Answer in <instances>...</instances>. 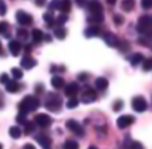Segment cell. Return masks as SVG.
Masks as SVG:
<instances>
[{
	"instance_id": "603a6c76",
	"label": "cell",
	"mask_w": 152,
	"mask_h": 149,
	"mask_svg": "<svg viewBox=\"0 0 152 149\" xmlns=\"http://www.w3.org/2000/svg\"><path fill=\"white\" fill-rule=\"evenodd\" d=\"M8 133H10V136L12 137V139H19V137L21 136V129L19 128V126H11Z\"/></svg>"
},
{
	"instance_id": "30bf717a",
	"label": "cell",
	"mask_w": 152,
	"mask_h": 149,
	"mask_svg": "<svg viewBox=\"0 0 152 149\" xmlns=\"http://www.w3.org/2000/svg\"><path fill=\"white\" fill-rule=\"evenodd\" d=\"M103 37H104V41L107 43L110 47H119V44H120V40H119L112 32H105V33L103 35Z\"/></svg>"
},
{
	"instance_id": "f6af8a7d",
	"label": "cell",
	"mask_w": 152,
	"mask_h": 149,
	"mask_svg": "<svg viewBox=\"0 0 152 149\" xmlns=\"http://www.w3.org/2000/svg\"><path fill=\"white\" fill-rule=\"evenodd\" d=\"M45 1H47V0H35V4H36L37 7H43V5H45Z\"/></svg>"
},
{
	"instance_id": "f907efd6",
	"label": "cell",
	"mask_w": 152,
	"mask_h": 149,
	"mask_svg": "<svg viewBox=\"0 0 152 149\" xmlns=\"http://www.w3.org/2000/svg\"><path fill=\"white\" fill-rule=\"evenodd\" d=\"M88 149H97V148H96V147H95V145H91V147H89Z\"/></svg>"
},
{
	"instance_id": "ba28073f",
	"label": "cell",
	"mask_w": 152,
	"mask_h": 149,
	"mask_svg": "<svg viewBox=\"0 0 152 149\" xmlns=\"http://www.w3.org/2000/svg\"><path fill=\"white\" fill-rule=\"evenodd\" d=\"M134 121H135L134 116H131V115H123V116H120V117L118 118L116 124H118V126L120 129H124V128H127V126H129L131 124H134Z\"/></svg>"
},
{
	"instance_id": "f35d334b",
	"label": "cell",
	"mask_w": 152,
	"mask_h": 149,
	"mask_svg": "<svg viewBox=\"0 0 152 149\" xmlns=\"http://www.w3.org/2000/svg\"><path fill=\"white\" fill-rule=\"evenodd\" d=\"M56 24H59V25H63L64 23H67V16L66 15H60L59 17H56Z\"/></svg>"
},
{
	"instance_id": "5b68a950",
	"label": "cell",
	"mask_w": 152,
	"mask_h": 149,
	"mask_svg": "<svg viewBox=\"0 0 152 149\" xmlns=\"http://www.w3.org/2000/svg\"><path fill=\"white\" fill-rule=\"evenodd\" d=\"M147 107H148V104H147L144 97L136 96L134 100H132V108H134V110H136V112H139V113L144 112V110L147 109Z\"/></svg>"
},
{
	"instance_id": "6da1fadb",
	"label": "cell",
	"mask_w": 152,
	"mask_h": 149,
	"mask_svg": "<svg viewBox=\"0 0 152 149\" xmlns=\"http://www.w3.org/2000/svg\"><path fill=\"white\" fill-rule=\"evenodd\" d=\"M40 107V101L37 97L35 96H26L19 104V110L23 113H29V112H35L37 108Z\"/></svg>"
},
{
	"instance_id": "ffe728a7",
	"label": "cell",
	"mask_w": 152,
	"mask_h": 149,
	"mask_svg": "<svg viewBox=\"0 0 152 149\" xmlns=\"http://www.w3.org/2000/svg\"><path fill=\"white\" fill-rule=\"evenodd\" d=\"M32 40H34L35 43H40V41H43L44 40V33H43L40 29H34L32 31Z\"/></svg>"
},
{
	"instance_id": "4fadbf2b",
	"label": "cell",
	"mask_w": 152,
	"mask_h": 149,
	"mask_svg": "<svg viewBox=\"0 0 152 149\" xmlns=\"http://www.w3.org/2000/svg\"><path fill=\"white\" fill-rule=\"evenodd\" d=\"M35 139H36V141L43 147V149H51V142H52V141H51L50 136L42 133V134H37Z\"/></svg>"
},
{
	"instance_id": "52a82bcc",
	"label": "cell",
	"mask_w": 152,
	"mask_h": 149,
	"mask_svg": "<svg viewBox=\"0 0 152 149\" xmlns=\"http://www.w3.org/2000/svg\"><path fill=\"white\" fill-rule=\"evenodd\" d=\"M16 20L20 25H31L32 24V16L24 11H18L16 13Z\"/></svg>"
},
{
	"instance_id": "816d5d0a",
	"label": "cell",
	"mask_w": 152,
	"mask_h": 149,
	"mask_svg": "<svg viewBox=\"0 0 152 149\" xmlns=\"http://www.w3.org/2000/svg\"><path fill=\"white\" fill-rule=\"evenodd\" d=\"M3 53V49H1V41H0V55Z\"/></svg>"
},
{
	"instance_id": "8d00e7d4",
	"label": "cell",
	"mask_w": 152,
	"mask_h": 149,
	"mask_svg": "<svg viewBox=\"0 0 152 149\" xmlns=\"http://www.w3.org/2000/svg\"><path fill=\"white\" fill-rule=\"evenodd\" d=\"M18 36L20 37L21 40H27V37H28V32H27L26 29H18Z\"/></svg>"
},
{
	"instance_id": "d590c367",
	"label": "cell",
	"mask_w": 152,
	"mask_h": 149,
	"mask_svg": "<svg viewBox=\"0 0 152 149\" xmlns=\"http://www.w3.org/2000/svg\"><path fill=\"white\" fill-rule=\"evenodd\" d=\"M128 149H144V148L139 141H131L128 144Z\"/></svg>"
},
{
	"instance_id": "8fae6325",
	"label": "cell",
	"mask_w": 152,
	"mask_h": 149,
	"mask_svg": "<svg viewBox=\"0 0 152 149\" xmlns=\"http://www.w3.org/2000/svg\"><path fill=\"white\" fill-rule=\"evenodd\" d=\"M8 49H10L12 56H19V53H20V51H21L20 41H18V40H11V41L8 43Z\"/></svg>"
},
{
	"instance_id": "ac0fdd59",
	"label": "cell",
	"mask_w": 152,
	"mask_h": 149,
	"mask_svg": "<svg viewBox=\"0 0 152 149\" xmlns=\"http://www.w3.org/2000/svg\"><path fill=\"white\" fill-rule=\"evenodd\" d=\"M51 84H52V86L55 89H60L64 86V78L60 77V76H53L51 78Z\"/></svg>"
},
{
	"instance_id": "9c48e42d",
	"label": "cell",
	"mask_w": 152,
	"mask_h": 149,
	"mask_svg": "<svg viewBox=\"0 0 152 149\" xmlns=\"http://www.w3.org/2000/svg\"><path fill=\"white\" fill-rule=\"evenodd\" d=\"M96 100V92L94 91L92 88H86L81 93V101L84 104H89V102L95 101Z\"/></svg>"
},
{
	"instance_id": "7402d4cb",
	"label": "cell",
	"mask_w": 152,
	"mask_h": 149,
	"mask_svg": "<svg viewBox=\"0 0 152 149\" xmlns=\"http://www.w3.org/2000/svg\"><path fill=\"white\" fill-rule=\"evenodd\" d=\"M59 9L63 12V15L69 12V11H71V1H69V0H60V7H59Z\"/></svg>"
},
{
	"instance_id": "1f68e13d",
	"label": "cell",
	"mask_w": 152,
	"mask_h": 149,
	"mask_svg": "<svg viewBox=\"0 0 152 149\" xmlns=\"http://www.w3.org/2000/svg\"><path fill=\"white\" fill-rule=\"evenodd\" d=\"M88 21H91V23H102V21H103V13H96V15H92L91 17L88 19Z\"/></svg>"
},
{
	"instance_id": "ee69618b",
	"label": "cell",
	"mask_w": 152,
	"mask_h": 149,
	"mask_svg": "<svg viewBox=\"0 0 152 149\" xmlns=\"http://www.w3.org/2000/svg\"><path fill=\"white\" fill-rule=\"evenodd\" d=\"M77 78L80 81H86L87 78H88V73H84V72H83V73H80V75L77 76Z\"/></svg>"
},
{
	"instance_id": "44dd1931",
	"label": "cell",
	"mask_w": 152,
	"mask_h": 149,
	"mask_svg": "<svg viewBox=\"0 0 152 149\" xmlns=\"http://www.w3.org/2000/svg\"><path fill=\"white\" fill-rule=\"evenodd\" d=\"M134 7H135V0H123V1H121V8H123L126 12L132 11Z\"/></svg>"
},
{
	"instance_id": "f546056e",
	"label": "cell",
	"mask_w": 152,
	"mask_h": 149,
	"mask_svg": "<svg viewBox=\"0 0 152 149\" xmlns=\"http://www.w3.org/2000/svg\"><path fill=\"white\" fill-rule=\"evenodd\" d=\"M79 105V100L76 99V97H71V99L67 101V108H69V109H74Z\"/></svg>"
},
{
	"instance_id": "681fc988",
	"label": "cell",
	"mask_w": 152,
	"mask_h": 149,
	"mask_svg": "<svg viewBox=\"0 0 152 149\" xmlns=\"http://www.w3.org/2000/svg\"><path fill=\"white\" fill-rule=\"evenodd\" d=\"M107 3H108V4H111V5H113L116 3V0H107Z\"/></svg>"
},
{
	"instance_id": "277c9868",
	"label": "cell",
	"mask_w": 152,
	"mask_h": 149,
	"mask_svg": "<svg viewBox=\"0 0 152 149\" xmlns=\"http://www.w3.org/2000/svg\"><path fill=\"white\" fill-rule=\"evenodd\" d=\"M66 125H67V128L69 129V131L72 132V133H75L76 136H84V128H83V125L81 124H79L76 120H68L66 123Z\"/></svg>"
},
{
	"instance_id": "e575fe53",
	"label": "cell",
	"mask_w": 152,
	"mask_h": 149,
	"mask_svg": "<svg viewBox=\"0 0 152 149\" xmlns=\"http://www.w3.org/2000/svg\"><path fill=\"white\" fill-rule=\"evenodd\" d=\"M143 69H144L145 72H148V71H151V69H152V60H151V59L143 60Z\"/></svg>"
},
{
	"instance_id": "3957f363",
	"label": "cell",
	"mask_w": 152,
	"mask_h": 149,
	"mask_svg": "<svg viewBox=\"0 0 152 149\" xmlns=\"http://www.w3.org/2000/svg\"><path fill=\"white\" fill-rule=\"evenodd\" d=\"M152 29V17L151 16H142L137 23V32L142 35H150Z\"/></svg>"
},
{
	"instance_id": "d6986e66",
	"label": "cell",
	"mask_w": 152,
	"mask_h": 149,
	"mask_svg": "<svg viewBox=\"0 0 152 149\" xmlns=\"http://www.w3.org/2000/svg\"><path fill=\"white\" fill-rule=\"evenodd\" d=\"M84 35H86V37H95V36H99L100 35V29L99 27H89V28H87L86 31H84Z\"/></svg>"
},
{
	"instance_id": "7dc6e473",
	"label": "cell",
	"mask_w": 152,
	"mask_h": 149,
	"mask_svg": "<svg viewBox=\"0 0 152 149\" xmlns=\"http://www.w3.org/2000/svg\"><path fill=\"white\" fill-rule=\"evenodd\" d=\"M35 91H36L37 93H40V92H43V85H42V84H39V85L36 86V89H35Z\"/></svg>"
},
{
	"instance_id": "7c38bea8",
	"label": "cell",
	"mask_w": 152,
	"mask_h": 149,
	"mask_svg": "<svg viewBox=\"0 0 152 149\" xmlns=\"http://www.w3.org/2000/svg\"><path fill=\"white\" fill-rule=\"evenodd\" d=\"M88 9L92 15H96V13H102L103 12V5L100 4V1L97 0H89L88 3Z\"/></svg>"
},
{
	"instance_id": "bcb514c9",
	"label": "cell",
	"mask_w": 152,
	"mask_h": 149,
	"mask_svg": "<svg viewBox=\"0 0 152 149\" xmlns=\"http://www.w3.org/2000/svg\"><path fill=\"white\" fill-rule=\"evenodd\" d=\"M76 4H77L79 7H84V5L87 4V0H76Z\"/></svg>"
},
{
	"instance_id": "60d3db41",
	"label": "cell",
	"mask_w": 152,
	"mask_h": 149,
	"mask_svg": "<svg viewBox=\"0 0 152 149\" xmlns=\"http://www.w3.org/2000/svg\"><path fill=\"white\" fill-rule=\"evenodd\" d=\"M142 5L145 9H150L152 7V0H142Z\"/></svg>"
},
{
	"instance_id": "4dcf8cb0",
	"label": "cell",
	"mask_w": 152,
	"mask_h": 149,
	"mask_svg": "<svg viewBox=\"0 0 152 149\" xmlns=\"http://www.w3.org/2000/svg\"><path fill=\"white\" fill-rule=\"evenodd\" d=\"M4 33L5 36H10L8 35V23L7 21H0V35H3Z\"/></svg>"
},
{
	"instance_id": "83f0119b",
	"label": "cell",
	"mask_w": 152,
	"mask_h": 149,
	"mask_svg": "<svg viewBox=\"0 0 152 149\" xmlns=\"http://www.w3.org/2000/svg\"><path fill=\"white\" fill-rule=\"evenodd\" d=\"M34 131H35V123H32V121H27V123L24 124V133L31 134Z\"/></svg>"
},
{
	"instance_id": "8992f818",
	"label": "cell",
	"mask_w": 152,
	"mask_h": 149,
	"mask_svg": "<svg viewBox=\"0 0 152 149\" xmlns=\"http://www.w3.org/2000/svg\"><path fill=\"white\" fill-rule=\"evenodd\" d=\"M51 123H52V118L45 113H39V115L35 116V124L39 125L40 128H47L51 125Z\"/></svg>"
},
{
	"instance_id": "cb8c5ba5",
	"label": "cell",
	"mask_w": 152,
	"mask_h": 149,
	"mask_svg": "<svg viewBox=\"0 0 152 149\" xmlns=\"http://www.w3.org/2000/svg\"><path fill=\"white\" fill-rule=\"evenodd\" d=\"M143 60H144V57H143L142 53H135V55H132L131 59H129L132 65H137V64H140Z\"/></svg>"
},
{
	"instance_id": "5bb4252c",
	"label": "cell",
	"mask_w": 152,
	"mask_h": 149,
	"mask_svg": "<svg viewBox=\"0 0 152 149\" xmlns=\"http://www.w3.org/2000/svg\"><path fill=\"white\" fill-rule=\"evenodd\" d=\"M36 60L35 59H32L31 56H24L23 59H21V61H20V65H21V68H24V69H32L35 65H36Z\"/></svg>"
},
{
	"instance_id": "c3c4849f",
	"label": "cell",
	"mask_w": 152,
	"mask_h": 149,
	"mask_svg": "<svg viewBox=\"0 0 152 149\" xmlns=\"http://www.w3.org/2000/svg\"><path fill=\"white\" fill-rule=\"evenodd\" d=\"M24 149H35V147L32 144H26L24 145Z\"/></svg>"
},
{
	"instance_id": "9a60e30c",
	"label": "cell",
	"mask_w": 152,
	"mask_h": 149,
	"mask_svg": "<svg viewBox=\"0 0 152 149\" xmlns=\"http://www.w3.org/2000/svg\"><path fill=\"white\" fill-rule=\"evenodd\" d=\"M64 92H66V94L68 97H75L76 94H77V92H79V85H77V83H69V84H67V86H66V89H64Z\"/></svg>"
},
{
	"instance_id": "d4e9b609",
	"label": "cell",
	"mask_w": 152,
	"mask_h": 149,
	"mask_svg": "<svg viewBox=\"0 0 152 149\" xmlns=\"http://www.w3.org/2000/svg\"><path fill=\"white\" fill-rule=\"evenodd\" d=\"M55 36H56V39H59V40H64L66 39V36H67V29L56 28L55 29Z\"/></svg>"
},
{
	"instance_id": "f1b7e54d",
	"label": "cell",
	"mask_w": 152,
	"mask_h": 149,
	"mask_svg": "<svg viewBox=\"0 0 152 149\" xmlns=\"http://www.w3.org/2000/svg\"><path fill=\"white\" fill-rule=\"evenodd\" d=\"M11 73L13 76V80H19V78L23 77V72L20 68H12L11 69Z\"/></svg>"
},
{
	"instance_id": "d6a6232c",
	"label": "cell",
	"mask_w": 152,
	"mask_h": 149,
	"mask_svg": "<svg viewBox=\"0 0 152 149\" xmlns=\"http://www.w3.org/2000/svg\"><path fill=\"white\" fill-rule=\"evenodd\" d=\"M16 121H18L19 124H26L27 123V115L26 113H23V112H19V115L16 116Z\"/></svg>"
},
{
	"instance_id": "e0dca14e",
	"label": "cell",
	"mask_w": 152,
	"mask_h": 149,
	"mask_svg": "<svg viewBox=\"0 0 152 149\" xmlns=\"http://www.w3.org/2000/svg\"><path fill=\"white\" fill-rule=\"evenodd\" d=\"M95 86L99 91H105L108 88V80L105 77H97L95 80Z\"/></svg>"
},
{
	"instance_id": "74e56055",
	"label": "cell",
	"mask_w": 152,
	"mask_h": 149,
	"mask_svg": "<svg viewBox=\"0 0 152 149\" xmlns=\"http://www.w3.org/2000/svg\"><path fill=\"white\" fill-rule=\"evenodd\" d=\"M113 21H115L116 25H121L124 23V17L121 15H115L113 16Z\"/></svg>"
},
{
	"instance_id": "836d02e7",
	"label": "cell",
	"mask_w": 152,
	"mask_h": 149,
	"mask_svg": "<svg viewBox=\"0 0 152 149\" xmlns=\"http://www.w3.org/2000/svg\"><path fill=\"white\" fill-rule=\"evenodd\" d=\"M123 107H124V102H123V100H116L115 102H113V110L115 112H119V110H121L123 109Z\"/></svg>"
},
{
	"instance_id": "7a4b0ae2",
	"label": "cell",
	"mask_w": 152,
	"mask_h": 149,
	"mask_svg": "<svg viewBox=\"0 0 152 149\" xmlns=\"http://www.w3.org/2000/svg\"><path fill=\"white\" fill-rule=\"evenodd\" d=\"M60 107H61V97L55 93H48L47 99H45V108L48 110L56 112V110L60 109Z\"/></svg>"
},
{
	"instance_id": "ab89813d",
	"label": "cell",
	"mask_w": 152,
	"mask_h": 149,
	"mask_svg": "<svg viewBox=\"0 0 152 149\" xmlns=\"http://www.w3.org/2000/svg\"><path fill=\"white\" fill-rule=\"evenodd\" d=\"M60 7V0H52L50 3V9H59Z\"/></svg>"
},
{
	"instance_id": "7bdbcfd3",
	"label": "cell",
	"mask_w": 152,
	"mask_h": 149,
	"mask_svg": "<svg viewBox=\"0 0 152 149\" xmlns=\"http://www.w3.org/2000/svg\"><path fill=\"white\" fill-rule=\"evenodd\" d=\"M5 13H7V5L3 0H0V15H5Z\"/></svg>"
},
{
	"instance_id": "2e32d148",
	"label": "cell",
	"mask_w": 152,
	"mask_h": 149,
	"mask_svg": "<svg viewBox=\"0 0 152 149\" xmlns=\"http://www.w3.org/2000/svg\"><path fill=\"white\" fill-rule=\"evenodd\" d=\"M20 89V84L16 80H10L7 84H5V91L10 92V93H16Z\"/></svg>"
},
{
	"instance_id": "4316f807",
	"label": "cell",
	"mask_w": 152,
	"mask_h": 149,
	"mask_svg": "<svg viewBox=\"0 0 152 149\" xmlns=\"http://www.w3.org/2000/svg\"><path fill=\"white\" fill-rule=\"evenodd\" d=\"M43 19L45 20V23H47L48 27H52V24L55 23V17H53V15L51 12H47L43 15Z\"/></svg>"
},
{
	"instance_id": "f5cc1de1",
	"label": "cell",
	"mask_w": 152,
	"mask_h": 149,
	"mask_svg": "<svg viewBox=\"0 0 152 149\" xmlns=\"http://www.w3.org/2000/svg\"><path fill=\"white\" fill-rule=\"evenodd\" d=\"M0 149H3V147H1V144H0Z\"/></svg>"
},
{
	"instance_id": "484cf974",
	"label": "cell",
	"mask_w": 152,
	"mask_h": 149,
	"mask_svg": "<svg viewBox=\"0 0 152 149\" xmlns=\"http://www.w3.org/2000/svg\"><path fill=\"white\" fill-rule=\"evenodd\" d=\"M63 149H79V144L75 140H67L63 145Z\"/></svg>"
},
{
	"instance_id": "b9f144b4",
	"label": "cell",
	"mask_w": 152,
	"mask_h": 149,
	"mask_svg": "<svg viewBox=\"0 0 152 149\" xmlns=\"http://www.w3.org/2000/svg\"><path fill=\"white\" fill-rule=\"evenodd\" d=\"M10 81V77H8L7 73H1L0 75V84H7Z\"/></svg>"
}]
</instances>
